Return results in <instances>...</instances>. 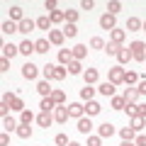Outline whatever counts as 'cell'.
Wrapping results in <instances>:
<instances>
[{"label": "cell", "mask_w": 146, "mask_h": 146, "mask_svg": "<svg viewBox=\"0 0 146 146\" xmlns=\"http://www.w3.org/2000/svg\"><path fill=\"white\" fill-rule=\"evenodd\" d=\"M124 83H127V85L139 83V73H134V71H124Z\"/></svg>", "instance_id": "cell-32"}, {"label": "cell", "mask_w": 146, "mask_h": 146, "mask_svg": "<svg viewBox=\"0 0 146 146\" xmlns=\"http://www.w3.org/2000/svg\"><path fill=\"white\" fill-rule=\"evenodd\" d=\"M42 73H44V78H46V80H51V76H54V63H46V66L42 68Z\"/></svg>", "instance_id": "cell-45"}, {"label": "cell", "mask_w": 146, "mask_h": 146, "mask_svg": "<svg viewBox=\"0 0 146 146\" xmlns=\"http://www.w3.org/2000/svg\"><path fill=\"white\" fill-rule=\"evenodd\" d=\"M17 136H20V139H32V127L29 124H20L17 127Z\"/></svg>", "instance_id": "cell-27"}, {"label": "cell", "mask_w": 146, "mask_h": 146, "mask_svg": "<svg viewBox=\"0 0 146 146\" xmlns=\"http://www.w3.org/2000/svg\"><path fill=\"white\" fill-rule=\"evenodd\" d=\"M141 29H146V22H144V27H141Z\"/></svg>", "instance_id": "cell-60"}, {"label": "cell", "mask_w": 146, "mask_h": 146, "mask_svg": "<svg viewBox=\"0 0 146 146\" xmlns=\"http://www.w3.org/2000/svg\"><path fill=\"white\" fill-rule=\"evenodd\" d=\"M90 46L93 49H105V42L100 39V36H93V39H90Z\"/></svg>", "instance_id": "cell-47"}, {"label": "cell", "mask_w": 146, "mask_h": 146, "mask_svg": "<svg viewBox=\"0 0 146 146\" xmlns=\"http://www.w3.org/2000/svg\"><path fill=\"white\" fill-rule=\"evenodd\" d=\"M68 146H80V144H78V141H71V144H68Z\"/></svg>", "instance_id": "cell-59"}, {"label": "cell", "mask_w": 146, "mask_h": 146, "mask_svg": "<svg viewBox=\"0 0 146 146\" xmlns=\"http://www.w3.org/2000/svg\"><path fill=\"white\" fill-rule=\"evenodd\" d=\"M119 136H122V141H134V139H136V131L131 129V127H122V129H119Z\"/></svg>", "instance_id": "cell-21"}, {"label": "cell", "mask_w": 146, "mask_h": 146, "mask_svg": "<svg viewBox=\"0 0 146 146\" xmlns=\"http://www.w3.org/2000/svg\"><path fill=\"white\" fill-rule=\"evenodd\" d=\"M15 54H20V46H15V44H5L3 46V58H12Z\"/></svg>", "instance_id": "cell-23"}, {"label": "cell", "mask_w": 146, "mask_h": 146, "mask_svg": "<svg viewBox=\"0 0 146 146\" xmlns=\"http://www.w3.org/2000/svg\"><path fill=\"white\" fill-rule=\"evenodd\" d=\"M36 49H34V42L32 39H25V42L20 44V54H25V56H29V54H34Z\"/></svg>", "instance_id": "cell-18"}, {"label": "cell", "mask_w": 146, "mask_h": 146, "mask_svg": "<svg viewBox=\"0 0 146 146\" xmlns=\"http://www.w3.org/2000/svg\"><path fill=\"white\" fill-rule=\"evenodd\" d=\"M100 110H102V105L95 102V100H90V102L85 105V115H88V117H95V115H100Z\"/></svg>", "instance_id": "cell-12"}, {"label": "cell", "mask_w": 146, "mask_h": 146, "mask_svg": "<svg viewBox=\"0 0 146 146\" xmlns=\"http://www.w3.org/2000/svg\"><path fill=\"white\" fill-rule=\"evenodd\" d=\"M36 29H49L51 32V17H39V20H36Z\"/></svg>", "instance_id": "cell-30"}, {"label": "cell", "mask_w": 146, "mask_h": 146, "mask_svg": "<svg viewBox=\"0 0 146 146\" xmlns=\"http://www.w3.org/2000/svg\"><path fill=\"white\" fill-rule=\"evenodd\" d=\"M100 27L102 29H117V20H115V15H110V12H105L102 17H100Z\"/></svg>", "instance_id": "cell-4"}, {"label": "cell", "mask_w": 146, "mask_h": 146, "mask_svg": "<svg viewBox=\"0 0 146 146\" xmlns=\"http://www.w3.org/2000/svg\"><path fill=\"white\" fill-rule=\"evenodd\" d=\"M68 115L76 117V119H80V117L85 115V107H83L80 102H71V105H68Z\"/></svg>", "instance_id": "cell-6"}, {"label": "cell", "mask_w": 146, "mask_h": 146, "mask_svg": "<svg viewBox=\"0 0 146 146\" xmlns=\"http://www.w3.org/2000/svg\"><path fill=\"white\" fill-rule=\"evenodd\" d=\"M122 98H124L127 102H134V100L139 98V93H136V88H127V90H124V95H122Z\"/></svg>", "instance_id": "cell-41"}, {"label": "cell", "mask_w": 146, "mask_h": 146, "mask_svg": "<svg viewBox=\"0 0 146 146\" xmlns=\"http://www.w3.org/2000/svg\"><path fill=\"white\" fill-rule=\"evenodd\" d=\"M66 73H68V68L54 66V76H51V78H54V80H63V78H66Z\"/></svg>", "instance_id": "cell-33"}, {"label": "cell", "mask_w": 146, "mask_h": 146, "mask_svg": "<svg viewBox=\"0 0 146 146\" xmlns=\"http://www.w3.org/2000/svg\"><path fill=\"white\" fill-rule=\"evenodd\" d=\"M129 124H131V129H134V131H141V129H144V124H146V119H144V117H131Z\"/></svg>", "instance_id": "cell-29"}, {"label": "cell", "mask_w": 146, "mask_h": 146, "mask_svg": "<svg viewBox=\"0 0 146 146\" xmlns=\"http://www.w3.org/2000/svg\"><path fill=\"white\" fill-rule=\"evenodd\" d=\"M80 7H83V10H93L95 3H93V0H83V3H80Z\"/></svg>", "instance_id": "cell-57"}, {"label": "cell", "mask_w": 146, "mask_h": 146, "mask_svg": "<svg viewBox=\"0 0 146 146\" xmlns=\"http://www.w3.org/2000/svg\"><path fill=\"white\" fill-rule=\"evenodd\" d=\"M71 141H68V136L66 134H56V146H68Z\"/></svg>", "instance_id": "cell-48"}, {"label": "cell", "mask_w": 146, "mask_h": 146, "mask_svg": "<svg viewBox=\"0 0 146 146\" xmlns=\"http://www.w3.org/2000/svg\"><path fill=\"white\" fill-rule=\"evenodd\" d=\"M39 107H42V112H51V110H56V102H54L51 98H44Z\"/></svg>", "instance_id": "cell-34"}, {"label": "cell", "mask_w": 146, "mask_h": 146, "mask_svg": "<svg viewBox=\"0 0 146 146\" xmlns=\"http://www.w3.org/2000/svg\"><path fill=\"white\" fill-rule=\"evenodd\" d=\"M110 36H112V42H115V44H119V46H122V42L127 39V32L124 29H112V32H110Z\"/></svg>", "instance_id": "cell-22"}, {"label": "cell", "mask_w": 146, "mask_h": 146, "mask_svg": "<svg viewBox=\"0 0 146 146\" xmlns=\"http://www.w3.org/2000/svg\"><path fill=\"white\" fill-rule=\"evenodd\" d=\"M119 44H115V42H110V44H105V51H107V56H117L119 54Z\"/></svg>", "instance_id": "cell-38"}, {"label": "cell", "mask_w": 146, "mask_h": 146, "mask_svg": "<svg viewBox=\"0 0 146 146\" xmlns=\"http://www.w3.org/2000/svg\"><path fill=\"white\" fill-rule=\"evenodd\" d=\"M10 105H7V102H3V105H0V115H3V117H10V115H7V112H10Z\"/></svg>", "instance_id": "cell-53"}, {"label": "cell", "mask_w": 146, "mask_h": 146, "mask_svg": "<svg viewBox=\"0 0 146 146\" xmlns=\"http://www.w3.org/2000/svg\"><path fill=\"white\" fill-rule=\"evenodd\" d=\"M10 20L12 22H22V20H25V12H22L20 5H12L10 7Z\"/></svg>", "instance_id": "cell-19"}, {"label": "cell", "mask_w": 146, "mask_h": 146, "mask_svg": "<svg viewBox=\"0 0 146 146\" xmlns=\"http://www.w3.org/2000/svg\"><path fill=\"white\" fill-rule=\"evenodd\" d=\"M63 15H66V25H76L78 22V10H66Z\"/></svg>", "instance_id": "cell-40"}, {"label": "cell", "mask_w": 146, "mask_h": 146, "mask_svg": "<svg viewBox=\"0 0 146 146\" xmlns=\"http://www.w3.org/2000/svg\"><path fill=\"white\" fill-rule=\"evenodd\" d=\"M36 90H39L42 98H51V93H54V90L49 88V80H39V83H36Z\"/></svg>", "instance_id": "cell-15"}, {"label": "cell", "mask_w": 146, "mask_h": 146, "mask_svg": "<svg viewBox=\"0 0 146 146\" xmlns=\"http://www.w3.org/2000/svg\"><path fill=\"white\" fill-rule=\"evenodd\" d=\"M110 83H112V85L124 83V68H122V66H112V68H110Z\"/></svg>", "instance_id": "cell-2"}, {"label": "cell", "mask_w": 146, "mask_h": 146, "mask_svg": "<svg viewBox=\"0 0 146 146\" xmlns=\"http://www.w3.org/2000/svg\"><path fill=\"white\" fill-rule=\"evenodd\" d=\"M115 131H117V129L110 124V122H105V124H100V127H98V136H100V139H110Z\"/></svg>", "instance_id": "cell-5"}, {"label": "cell", "mask_w": 146, "mask_h": 146, "mask_svg": "<svg viewBox=\"0 0 146 146\" xmlns=\"http://www.w3.org/2000/svg\"><path fill=\"white\" fill-rule=\"evenodd\" d=\"M136 93H139V95H146V78L136 83Z\"/></svg>", "instance_id": "cell-50"}, {"label": "cell", "mask_w": 146, "mask_h": 146, "mask_svg": "<svg viewBox=\"0 0 146 146\" xmlns=\"http://www.w3.org/2000/svg\"><path fill=\"white\" fill-rule=\"evenodd\" d=\"M0 71H10V58H0Z\"/></svg>", "instance_id": "cell-52"}, {"label": "cell", "mask_w": 146, "mask_h": 146, "mask_svg": "<svg viewBox=\"0 0 146 146\" xmlns=\"http://www.w3.org/2000/svg\"><path fill=\"white\" fill-rule=\"evenodd\" d=\"M20 119H22V124H32V122H34L32 110H22V112H20Z\"/></svg>", "instance_id": "cell-39"}, {"label": "cell", "mask_w": 146, "mask_h": 146, "mask_svg": "<svg viewBox=\"0 0 146 146\" xmlns=\"http://www.w3.org/2000/svg\"><path fill=\"white\" fill-rule=\"evenodd\" d=\"M51 100H54L56 105H63V102H66V93H63V90H54V93H51Z\"/></svg>", "instance_id": "cell-42"}, {"label": "cell", "mask_w": 146, "mask_h": 146, "mask_svg": "<svg viewBox=\"0 0 146 146\" xmlns=\"http://www.w3.org/2000/svg\"><path fill=\"white\" fill-rule=\"evenodd\" d=\"M134 144H136V146H146V134H139V136L134 139Z\"/></svg>", "instance_id": "cell-56"}, {"label": "cell", "mask_w": 146, "mask_h": 146, "mask_svg": "<svg viewBox=\"0 0 146 146\" xmlns=\"http://www.w3.org/2000/svg\"><path fill=\"white\" fill-rule=\"evenodd\" d=\"M63 39H66L63 29H51V32H49V42H51V44H56V46H61V44H63Z\"/></svg>", "instance_id": "cell-8"}, {"label": "cell", "mask_w": 146, "mask_h": 146, "mask_svg": "<svg viewBox=\"0 0 146 146\" xmlns=\"http://www.w3.org/2000/svg\"><path fill=\"white\" fill-rule=\"evenodd\" d=\"M115 88H117V85H112L110 80H105V83H100L98 93H100V95H105V98H115Z\"/></svg>", "instance_id": "cell-7"}, {"label": "cell", "mask_w": 146, "mask_h": 146, "mask_svg": "<svg viewBox=\"0 0 146 146\" xmlns=\"http://www.w3.org/2000/svg\"><path fill=\"white\" fill-rule=\"evenodd\" d=\"M44 7L49 10V15H51V12H56V0H46V3H44Z\"/></svg>", "instance_id": "cell-51"}, {"label": "cell", "mask_w": 146, "mask_h": 146, "mask_svg": "<svg viewBox=\"0 0 146 146\" xmlns=\"http://www.w3.org/2000/svg\"><path fill=\"white\" fill-rule=\"evenodd\" d=\"M36 76H39V68H36L32 61H27L25 66H22V78H27V80H34Z\"/></svg>", "instance_id": "cell-3"}, {"label": "cell", "mask_w": 146, "mask_h": 146, "mask_svg": "<svg viewBox=\"0 0 146 146\" xmlns=\"http://www.w3.org/2000/svg\"><path fill=\"white\" fill-rule=\"evenodd\" d=\"M49 44H51V42H46V39H36V42H34L36 54H49Z\"/></svg>", "instance_id": "cell-25"}, {"label": "cell", "mask_w": 146, "mask_h": 146, "mask_svg": "<svg viewBox=\"0 0 146 146\" xmlns=\"http://www.w3.org/2000/svg\"><path fill=\"white\" fill-rule=\"evenodd\" d=\"M68 73H71V76H78V73H83V66H80V61H76V58H73V61L68 63Z\"/></svg>", "instance_id": "cell-31"}, {"label": "cell", "mask_w": 146, "mask_h": 146, "mask_svg": "<svg viewBox=\"0 0 146 146\" xmlns=\"http://www.w3.org/2000/svg\"><path fill=\"white\" fill-rule=\"evenodd\" d=\"M117 61H119V63H129V61H131V51H129L127 46H122L119 54H117Z\"/></svg>", "instance_id": "cell-28"}, {"label": "cell", "mask_w": 146, "mask_h": 146, "mask_svg": "<svg viewBox=\"0 0 146 146\" xmlns=\"http://www.w3.org/2000/svg\"><path fill=\"white\" fill-rule=\"evenodd\" d=\"M0 146H10V136H7V131L0 134Z\"/></svg>", "instance_id": "cell-54"}, {"label": "cell", "mask_w": 146, "mask_h": 146, "mask_svg": "<svg viewBox=\"0 0 146 146\" xmlns=\"http://www.w3.org/2000/svg\"><path fill=\"white\" fill-rule=\"evenodd\" d=\"M141 27H144V22H141L139 17H129V20H127V32H139Z\"/></svg>", "instance_id": "cell-17"}, {"label": "cell", "mask_w": 146, "mask_h": 146, "mask_svg": "<svg viewBox=\"0 0 146 146\" xmlns=\"http://www.w3.org/2000/svg\"><path fill=\"white\" fill-rule=\"evenodd\" d=\"M129 51H131V58L134 61H146V44L144 42H131Z\"/></svg>", "instance_id": "cell-1"}, {"label": "cell", "mask_w": 146, "mask_h": 146, "mask_svg": "<svg viewBox=\"0 0 146 146\" xmlns=\"http://www.w3.org/2000/svg\"><path fill=\"white\" fill-rule=\"evenodd\" d=\"M119 10H122V3H119V0H110V3H107V12H110V15H117Z\"/></svg>", "instance_id": "cell-37"}, {"label": "cell", "mask_w": 146, "mask_h": 146, "mask_svg": "<svg viewBox=\"0 0 146 146\" xmlns=\"http://www.w3.org/2000/svg\"><path fill=\"white\" fill-rule=\"evenodd\" d=\"M17 127H20V124H17L12 117H3V129H5V131H17Z\"/></svg>", "instance_id": "cell-26"}, {"label": "cell", "mask_w": 146, "mask_h": 146, "mask_svg": "<svg viewBox=\"0 0 146 146\" xmlns=\"http://www.w3.org/2000/svg\"><path fill=\"white\" fill-rule=\"evenodd\" d=\"M63 34H66L68 39H73V36L78 34V27H76V25H66V27H63Z\"/></svg>", "instance_id": "cell-44"}, {"label": "cell", "mask_w": 146, "mask_h": 146, "mask_svg": "<svg viewBox=\"0 0 146 146\" xmlns=\"http://www.w3.org/2000/svg\"><path fill=\"white\" fill-rule=\"evenodd\" d=\"M80 98H83V100H88V102H90V100L95 98V88H90V85L80 88Z\"/></svg>", "instance_id": "cell-36"}, {"label": "cell", "mask_w": 146, "mask_h": 146, "mask_svg": "<svg viewBox=\"0 0 146 146\" xmlns=\"http://www.w3.org/2000/svg\"><path fill=\"white\" fill-rule=\"evenodd\" d=\"M88 146H102V139L100 136H88Z\"/></svg>", "instance_id": "cell-49"}, {"label": "cell", "mask_w": 146, "mask_h": 146, "mask_svg": "<svg viewBox=\"0 0 146 146\" xmlns=\"http://www.w3.org/2000/svg\"><path fill=\"white\" fill-rule=\"evenodd\" d=\"M71 54H73L76 61H80V58H85V54H88V46H85V44H76V46L71 49Z\"/></svg>", "instance_id": "cell-13"}, {"label": "cell", "mask_w": 146, "mask_h": 146, "mask_svg": "<svg viewBox=\"0 0 146 146\" xmlns=\"http://www.w3.org/2000/svg\"><path fill=\"white\" fill-rule=\"evenodd\" d=\"M119 146H136V144H134V141H122Z\"/></svg>", "instance_id": "cell-58"}, {"label": "cell", "mask_w": 146, "mask_h": 146, "mask_svg": "<svg viewBox=\"0 0 146 146\" xmlns=\"http://www.w3.org/2000/svg\"><path fill=\"white\" fill-rule=\"evenodd\" d=\"M136 117H144L146 119V105H136Z\"/></svg>", "instance_id": "cell-55"}, {"label": "cell", "mask_w": 146, "mask_h": 146, "mask_svg": "<svg viewBox=\"0 0 146 146\" xmlns=\"http://www.w3.org/2000/svg\"><path fill=\"white\" fill-rule=\"evenodd\" d=\"M90 129H93L90 117H80V119H78V131H80V134H90Z\"/></svg>", "instance_id": "cell-14"}, {"label": "cell", "mask_w": 146, "mask_h": 146, "mask_svg": "<svg viewBox=\"0 0 146 146\" xmlns=\"http://www.w3.org/2000/svg\"><path fill=\"white\" fill-rule=\"evenodd\" d=\"M71 61H73L71 49H61V51H58V63H61V66H68Z\"/></svg>", "instance_id": "cell-16"}, {"label": "cell", "mask_w": 146, "mask_h": 146, "mask_svg": "<svg viewBox=\"0 0 146 146\" xmlns=\"http://www.w3.org/2000/svg\"><path fill=\"white\" fill-rule=\"evenodd\" d=\"M68 117H71V115H68V107H63V105L54 110V119L61 122V124H63V122H68Z\"/></svg>", "instance_id": "cell-10"}, {"label": "cell", "mask_w": 146, "mask_h": 146, "mask_svg": "<svg viewBox=\"0 0 146 146\" xmlns=\"http://www.w3.org/2000/svg\"><path fill=\"white\" fill-rule=\"evenodd\" d=\"M3 32L5 34H15V32H20V25H15L12 20H5L3 22Z\"/></svg>", "instance_id": "cell-24"}, {"label": "cell", "mask_w": 146, "mask_h": 146, "mask_svg": "<svg viewBox=\"0 0 146 146\" xmlns=\"http://www.w3.org/2000/svg\"><path fill=\"white\" fill-rule=\"evenodd\" d=\"M83 78H85V85H93V83H98V78H100L98 68H88V71L83 73Z\"/></svg>", "instance_id": "cell-11"}, {"label": "cell", "mask_w": 146, "mask_h": 146, "mask_svg": "<svg viewBox=\"0 0 146 146\" xmlns=\"http://www.w3.org/2000/svg\"><path fill=\"white\" fill-rule=\"evenodd\" d=\"M49 17H51V25H58V22H66V15H63L61 10L51 12V15H49Z\"/></svg>", "instance_id": "cell-43"}, {"label": "cell", "mask_w": 146, "mask_h": 146, "mask_svg": "<svg viewBox=\"0 0 146 146\" xmlns=\"http://www.w3.org/2000/svg\"><path fill=\"white\" fill-rule=\"evenodd\" d=\"M124 112H127V115H129V119H131V117H136V102H127Z\"/></svg>", "instance_id": "cell-46"}, {"label": "cell", "mask_w": 146, "mask_h": 146, "mask_svg": "<svg viewBox=\"0 0 146 146\" xmlns=\"http://www.w3.org/2000/svg\"><path fill=\"white\" fill-rule=\"evenodd\" d=\"M36 29V22L34 20H22L20 22V32L22 34H29V32H34Z\"/></svg>", "instance_id": "cell-20"}, {"label": "cell", "mask_w": 146, "mask_h": 146, "mask_svg": "<svg viewBox=\"0 0 146 146\" xmlns=\"http://www.w3.org/2000/svg\"><path fill=\"white\" fill-rule=\"evenodd\" d=\"M51 122H54V115H51V112H42V115L36 117V124L44 127V129H49V127H51Z\"/></svg>", "instance_id": "cell-9"}, {"label": "cell", "mask_w": 146, "mask_h": 146, "mask_svg": "<svg viewBox=\"0 0 146 146\" xmlns=\"http://www.w3.org/2000/svg\"><path fill=\"white\" fill-rule=\"evenodd\" d=\"M124 107H127V100L122 95H115L112 98V110H124Z\"/></svg>", "instance_id": "cell-35"}]
</instances>
